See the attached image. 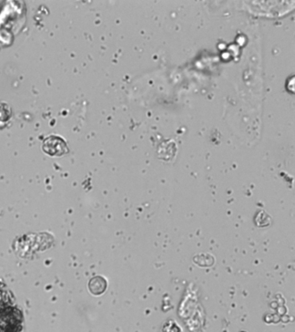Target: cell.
<instances>
[{
  "instance_id": "6da1fadb",
  "label": "cell",
  "mask_w": 295,
  "mask_h": 332,
  "mask_svg": "<svg viewBox=\"0 0 295 332\" xmlns=\"http://www.w3.org/2000/svg\"><path fill=\"white\" fill-rule=\"evenodd\" d=\"M43 149L51 156H62L68 151L67 144L63 138L54 135L44 139Z\"/></svg>"
},
{
  "instance_id": "7a4b0ae2",
  "label": "cell",
  "mask_w": 295,
  "mask_h": 332,
  "mask_svg": "<svg viewBox=\"0 0 295 332\" xmlns=\"http://www.w3.org/2000/svg\"><path fill=\"white\" fill-rule=\"evenodd\" d=\"M106 281L102 276L94 277L88 283L89 292L95 296H99L104 293L106 291Z\"/></svg>"
}]
</instances>
